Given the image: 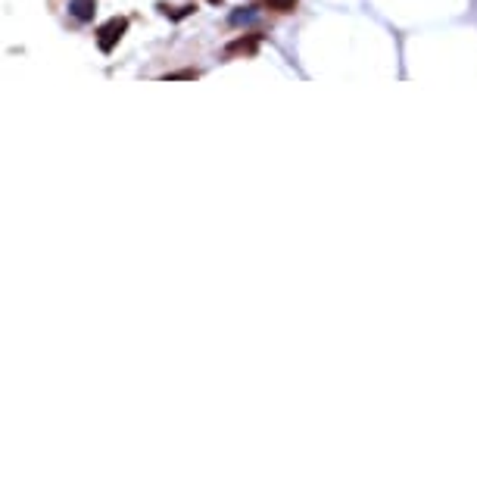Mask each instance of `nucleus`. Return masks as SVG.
I'll list each match as a JSON object with an SVG mask.
<instances>
[{"mask_svg":"<svg viewBox=\"0 0 477 477\" xmlns=\"http://www.w3.org/2000/svg\"><path fill=\"white\" fill-rule=\"evenodd\" d=\"M128 32V19L125 16H113L110 23H103L97 28V47L103 53H113V47L122 41V34Z\"/></svg>","mask_w":477,"mask_h":477,"instance_id":"obj_1","label":"nucleus"},{"mask_svg":"<svg viewBox=\"0 0 477 477\" xmlns=\"http://www.w3.org/2000/svg\"><path fill=\"white\" fill-rule=\"evenodd\" d=\"M69 13L78 23H91L94 13H97V0H69Z\"/></svg>","mask_w":477,"mask_h":477,"instance_id":"obj_2","label":"nucleus"},{"mask_svg":"<svg viewBox=\"0 0 477 477\" xmlns=\"http://www.w3.org/2000/svg\"><path fill=\"white\" fill-rule=\"evenodd\" d=\"M256 47H259V34H247V38H237V41H231L228 44V53H256Z\"/></svg>","mask_w":477,"mask_h":477,"instance_id":"obj_3","label":"nucleus"},{"mask_svg":"<svg viewBox=\"0 0 477 477\" xmlns=\"http://www.w3.org/2000/svg\"><path fill=\"white\" fill-rule=\"evenodd\" d=\"M193 10H197V6H178V10H169L165 4H159V13H165V16H172V19H184V16H191Z\"/></svg>","mask_w":477,"mask_h":477,"instance_id":"obj_4","label":"nucleus"},{"mask_svg":"<svg viewBox=\"0 0 477 477\" xmlns=\"http://www.w3.org/2000/svg\"><path fill=\"white\" fill-rule=\"evenodd\" d=\"M265 6L274 13H293V6H296V0H265Z\"/></svg>","mask_w":477,"mask_h":477,"instance_id":"obj_5","label":"nucleus"},{"mask_svg":"<svg viewBox=\"0 0 477 477\" xmlns=\"http://www.w3.org/2000/svg\"><path fill=\"white\" fill-rule=\"evenodd\" d=\"M253 19H256L253 10H234L231 13V25H243V23H253Z\"/></svg>","mask_w":477,"mask_h":477,"instance_id":"obj_6","label":"nucleus"},{"mask_svg":"<svg viewBox=\"0 0 477 477\" xmlns=\"http://www.w3.org/2000/svg\"><path fill=\"white\" fill-rule=\"evenodd\" d=\"M169 78H197V72H175V75H169Z\"/></svg>","mask_w":477,"mask_h":477,"instance_id":"obj_7","label":"nucleus"},{"mask_svg":"<svg viewBox=\"0 0 477 477\" xmlns=\"http://www.w3.org/2000/svg\"><path fill=\"white\" fill-rule=\"evenodd\" d=\"M212 4H222V0H212Z\"/></svg>","mask_w":477,"mask_h":477,"instance_id":"obj_8","label":"nucleus"}]
</instances>
